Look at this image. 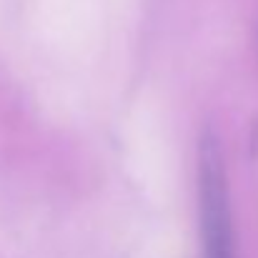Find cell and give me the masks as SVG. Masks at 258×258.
<instances>
[{
	"label": "cell",
	"instance_id": "obj_1",
	"mask_svg": "<svg viewBox=\"0 0 258 258\" xmlns=\"http://www.w3.org/2000/svg\"><path fill=\"white\" fill-rule=\"evenodd\" d=\"M198 203L203 258H236L226 166L213 133H206L198 148Z\"/></svg>",
	"mask_w": 258,
	"mask_h": 258
}]
</instances>
